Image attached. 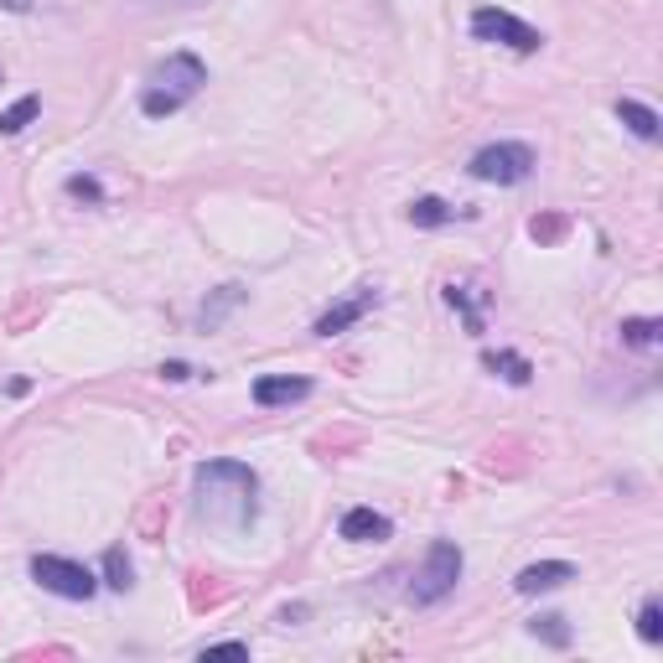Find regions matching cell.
<instances>
[{"label":"cell","mask_w":663,"mask_h":663,"mask_svg":"<svg viewBox=\"0 0 663 663\" xmlns=\"http://www.w3.org/2000/svg\"><path fill=\"white\" fill-rule=\"evenodd\" d=\"M192 482H197V518L218 528H244L255 518L259 477L244 461H203Z\"/></svg>","instance_id":"obj_1"},{"label":"cell","mask_w":663,"mask_h":663,"mask_svg":"<svg viewBox=\"0 0 663 663\" xmlns=\"http://www.w3.org/2000/svg\"><path fill=\"white\" fill-rule=\"evenodd\" d=\"M203 84H207L203 57H197V52H171L167 63L151 73V84L140 88V109L151 119H167V115H177L182 104L197 99Z\"/></svg>","instance_id":"obj_2"},{"label":"cell","mask_w":663,"mask_h":663,"mask_svg":"<svg viewBox=\"0 0 663 663\" xmlns=\"http://www.w3.org/2000/svg\"><path fill=\"white\" fill-rule=\"evenodd\" d=\"M457 580H461V549L451 539H430L426 560H420L415 580H409V601L415 607H436V601H446L457 591Z\"/></svg>","instance_id":"obj_3"},{"label":"cell","mask_w":663,"mask_h":663,"mask_svg":"<svg viewBox=\"0 0 663 663\" xmlns=\"http://www.w3.org/2000/svg\"><path fill=\"white\" fill-rule=\"evenodd\" d=\"M534 151H528L524 140H498V146H482V151L472 156V177L477 182H498V188H518V182H528L534 177Z\"/></svg>","instance_id":"obj_4"},{"label":"cell","mask_w":663,"mask_h":663,"mask_svg":"<svg viewBox=\"0 0 663 663\" xmlns=\"http://www.w3.org/2000/svg\"><path fill=\"white\" fill-rule=\"evenodd\" d=\"M472 36L477 42L513 47V52H539L545 47V32H534L528 21H518L513 11H503V6H482V11L472 17Z\"/></svg>","instance_id":"obj_5"},{"label":"cell","mask_w":663,"mask_h":663,"mask_svg":"<svg viewBox=\"0 0 663 663\" xmlns=\"http://www.w3.org/2000/svg\"><path fill=\"white\" fill-rule=\"evenodd\" d=\"M32 576L42 591L63 596V601H88V596L99 591V580H94V570L78 560H63V555H36L32 560Z\"/></svg>","instance_id":"obj_6"},{"label":"cell","mask_w":663,"mask_h":663,"mask_svg":"<svg viewBox=\"0 0 663 663\" xmlns=\"http://www.w3.org/2000/svg\"><path fill=\"white\" fill-rule=\"evenodd\" d=\"M374 307H378V290H374V286H357L353 296L332 301V307L317 317V338H338V332H347L353 322H363V317H368Z\"/></svg>","instance_id":"obj_7"},{"label":"cell","mask_w":663,"mask_h":663,"mask_svg":"<svg viewBox=\"0 0 663 663\" xmlns=\"http://www.w3.org/2000/svg\"><path fill=\"white\" fill-rule=\"evenodd\" d=\"M338 534L347 539V545H384V539L394 534V524L374 509H347L342 513V524H338Z\"/></svg>","instance_id":"obj_8"},{"label":"cell","mask_w":663,"mask_h":663,"mask_svg":"<svg viewBox=\"0 0 663 663\" xmlns=\"http://www.w3.org/2000/svg\"><path fill=\"white\" fill-rule=\"evenodd\" d=\"M565 580H576V565L570 560H539V565H524L518 576H513V591L518 596H539V591H555Z\"/></svg>","instance_id":"obj_9"},{"label":"cell","mask_w":663,"mask_h":663,"mask_svg":"<svg viewBox=\"0 0 663 663\" xmlns=\"http://www.w3.org/2000/svg\"><path fill=\"white\" fill-rule=\"evenodd\" d=\"M307 394H311V378H301V374H265V378H255V405L259 409L296 405V399H307Z\"/></svg>","instance_id":"obj_10"},{"label":"cell","mask_w":663,"mask_h":663,"mask_svg":"<svg viewBox=\"0 0 663 663\" xmlns=\"http://www.w3.org/2000/svg\"><path fill=\"white\" fill-rule=\"evenodd\" d=\"M617 119H622V125H628L638 140H659V136H663L659 109H648V104H638V99H622V104H617Z\"/></svg>","instance_id":"obj_11"},{"label":"cell","mask_w":663,"mask_h":663,"mask_svg":"<svg viewBox=\"0 0 663 663\" xmlns=\"http://www.w3.org/2000/svg\"><path fill=\"white\" fill-rule=\"evenodd\" d=\"M234 307H244V286H218V290H213V301H207L203 317H197V322H203V332H218V327L228 322V311H234Z\"/></svg>","instance_id":"obj_12"},{"label":"cell","mask_w":663,"mask_h":663,"mask_svg":"<svg viewBox=\"0 0 663 663\" xmlns=\"http://www.w3.org/2000/svg\"><path fill=\"white\" fill-rule=\"evenodd\" d=\"M446 301H451V307L467 317V332H482V301H488L482 290H472V286H446Z\"/></svg>","instance_id":"obj_13"},{"label":"cell","mask_w":663,"mask_h":663,"mask_svg":"<svg viewBox=\"0 0 663 663\" xmlns=\"http://www.w3.org/2000/svg\"><path fill=\"white\" fill-rule=\"evenodd\" d=\"M409 223L415 228H446V223H457V207L441 203V197H420V203L409 207Z\"/></svg>","instance_id":"obj_14"},{"label":"cell","mask_w":663,"mask_h":663,"mask_svg":"<svg viewBox=\"0 0 663 663\" xmlns=\"http://www.w3.org/2000/svg\"><path fill=\"white\" fill-rule=\"evenodd\" d=\"M36 109H42V99H36V94H21L11 109H0V136H21L36 119Z\"/></svg>","instance_id":"obj_15"},{"label":"cell","mask_w":663,"mask_h":663,"mask_svg":"<svg viewBox=\"0 0 663 663\" xmlns=\"http://www.w3.org/2000/svg\"><path fill=\"white\" fill-rule=\"evenodd\" d=\"M482 363H488V368H493L498 378H509V384H518V389H524L528 378H534V368H528V357H518V353H488Z\"/></svg>","instance_id":"obj_16"},{"label":"cell","mask_w":663,"mask_h":663,"mask_svg":"<svg viewBox=\"0 0 663 663\" xmlns=\"http://www.w3.org/2000/svg\"><path fill=\"white\" fill-rule=\"evenodd\" d=\"M659 338H663V322H653V317H632V322H622V342H628V347H653Z\"/></svg>","instance_id":"obj_17"},{"label":"cell","mask_w":663,"mask_h":663,"mask_svg":"<svg viewBox=\"0 0 663 663\" xmlns=\"http://www.w3.org/2000/svg\"><path fill=\"white\" fill-rule=\"evenodd\" d=\"M528 632H534V638H545L549 648H570V628H565V617H534V622H528Z\"/></svg>","instance_id":"obj_18"},{"label":"cell","mask_w":663,"mask_h":663,"mask_svg":"<svg viewBox=\"0 0 663 663\" xmlns=\"http://www.w3.org/2000/svg\"><path fill=\"white\" fill-rule=\"evenodd\" d=\"M638 638H643V643H663V607H659V596H648V601H643V612H638Z\"/></svg>","instance_id":"obj_19"},{"label":"cell","mask_w":663,"mask_h":663,"mask_svg":"<svg viewBox=\"0 0 663 663\" xmlns=\"http://www.w3.org/2000/svg\"><path fill=\"white\" fill-rule=\"evenodd\" d=\"M104 586H109V591H130V560H125L119 545L104 555Z\"/></svg>","instance_id":"obj_20"},{"label":"cell","mask_w":663,"mask_h":663,"mask_svg":"<svg viewBox=\"0 0 663 663\" xmlns=\"http://www.w3.org/2000/svg\"><path fill=\"white\" fill-rule=\"evenodd\" d=\"M68 197H84V203H99L104 192H99V182H94V177H68Z\"/></svg>","instance_id":"obj_21"},{"label":"cell","mask_w":663,"mask_h":663,"mask_svg":"<svg viewBox=\"0 0 663 663\" xmlns=\"http://www.w3.org/2000/svg\"><path fill=\"white\" fill-rule=\"evenodd\" d=\"M560 228H565L560 218H534V223H528V234H534V238H555Z\"/></svg>","instance_id":"obj_22"},{"label":"cell","mask_w":663,"mask_h":663,"mask_svg":"<svg viewBox=\"0 0 663 663\" xmlns=\"http://www.w3.org/2000/svg\"><path fill=\"white\" fill-rule=\"evenodd\" d=\"M161 378H171V384H182V378H192V368H188V363H167V368H161Z\"/></svg>","instance_id":"obj_23"},{"label":"cell","mask_w":663,"mask_h":663,"mask_svg":"<svg viewBox=\"0 0 663 663\" xmlns=\"http://www.w3.org/2000/svg\"><path fill=\"white\" fill-rule=\"evenodd\" d=\"M207 653H249V643H207Z\"/></svg>","instance_id":"obj_24"},{"label":"cell","mask_w":663,"mask_h":663,"mask_svg":"<svg viewBox=\"0 0 663 663\" xmlns=\"http://www.w3.org/2000/svg\"><path fill=\"white\" fill-rule=\"evenodd\" d=\"M0 6H6V11H26L32 0H0Z\"/></svg>","instance_id":"obj_25"}]
</instances>
